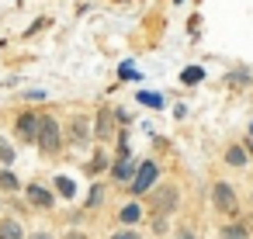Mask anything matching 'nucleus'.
Segmentation results:
<instances>
[{"instance_id": "4468645a", "label": "nucleus", "mask_w": 253, "mask_h": 239, "mask_svg": "<svg viewBox=\"0 0 253 239\" xmlns=\"http://www.w3.org/2000/svg\"><path fill=\"white\" fill-rule=\"evenodd\" d=\"M218 239H246V225L243 222H232V225H225L218 232Z\"/></svg>"}, {"instance_id": "dca6fc26", "label": "nucleus", "mask_w": 253, "mask_h": 239, "mask_svg": "<svg viewBox=\"0 0 253 239\" xmlns=\"http://www.w3.org/2000/svg\"><path fill=\"white\" fill-rule=\"evenodd\" d=\"M11 163H14V146L0 135V166H11Z\"/></svg>"}, {"instance_id": "9d476101", "label": "nucleus", "mask_w": 253, "mask_h": 239, "mask_svg": "<svg viewBox=\"0 0 253 239\" xmlns=\"http://www.w3.org/2000/svg\"><path fill=\"white\" fill-rule=\"evenodd\" d=\"M142 215H146V211H142V204H139V201H128V204L118 211V222H122V225H139V222H142Z\"/></svg>"}, {"instance_id": "7ed1b4c3", "label": "nucleus", "mask_w": 253, "mask_h": 239, "mask_svg": "<svg viewBox=\"0 0 253 239\" xmlns=\"http://www.w3.org/2000/svg\"><path fill=\"white\" fill-rule=\"evenodd\" d=\"M177 204H180V191L173 184H163V187H153L149 191V208L156 215H173Z\"/></svg>"}, {"instance_id": "a211bd4d", "label": "nucleus", "mask_w": 253, "mask_h": 239, "mask_svg": "<svg viewBox=\"0 0 253 239\" xmlns=\"http://www.w3.org/2000/svg\"><path fill=\"white\" fill-rule=\"evenodd\" d=\"M104 166H108V156H104V153H94V159L87 163V170H90V173H101Z\"/></svg>"}, {"instance_id": "4be33fe9", "label": "nucleus", "mask_w": 253, "mask_h": 239, "mask_svg": "<svg viewBox=\"0 0 253 239\" xmlns=\"http://www.w3.org/2000/svg\"><path fill=\"white\" fill-rule=\"evenodd\" d=\"M25 239H56V236L45 232V229H39V232H32V236H25Z\"/></svg>"}, {"instance_id": "aec40b11", "label": "nucleus", "mask_w": 253, "mask_h": 239, "mask_svg": "<svg viewBox=\"0 0 253 239\" xmlns=\"http://www.w3.org/2000/svg\"><path fill=\"white\" fill-rule=\"evenodd\" d=\"M201 77H205V73H201L198 66H191V70H184V77H180V80H184V83H198Z\"/></svg>"}, {"instance_id": "1a4fd4ad", "label": "nucleus", "mask_w": 253, "mask_h": 239, "mask_svg": "<svg viewBox=\"0 0 253 239\" xmlns=\"http://www.w3.org/2000/svg\"><path fill=\"white\" fill-rule=\"evenodd\" d=\"M132 173H135V159H132L128 153H122V156H118V163L111 166V177H115L118 184H128V180H132Z\"/></svg>"}, {"instance_id": "39448f33", "label": "nucleus", "mask_w": 253, "mask_h": 239, "mask_svg": "<svg viewBox=\"0 0 253 239\" xmlns=\"http://www.w3.org/2000/svg\"><path fill=\"white\" fill-rule=\"evenodd\" d=\"M14 132H18V139H21L25 146H35V135H39V115H35V111H25V115H18V121H14Z\"/></svg>"}, {"instance_id": "bb28decb", "label": "nucleus", "mask_w": 253, "mask_h": 239, "mask_svg": "<svg viewBox=\"0 0 253 239\" xmlns=\"http://www.w3.org/2000/svg\"><path fill=\"white\" fill-rule=\"evenodd\" d=\"M0 215H4V194H0Z\"/></svg>"}, {"instance_id": "a878e982", "label": "nucleus", "mask_w": 253, "mask_h": 239, "mask_svg": "<svg viewBox=\"0 0 253 239\" xmlns=\"http://www.w3.org/2000/svg\"><path fill=\"white\" fill-rule=\"evenodd\" d=\"M246 153H250V156H253V139H250V142H246Z\"/></svg>"}, {"instance_id": "6e6552de", "label": "nucleus", "mask_w": 253, "mask_h": 239, "mask_svg": "<svg viewBox=\"0 0 253 239\" xmlns=\"http://www.w3.org/2000/svg\"><path fill=\"white\" fill-rule=\"evenodd\" d=\"M66 135H70V142H77V146H87V142L94 139V125H90L87 118H73Z\"/></svg>"}, {"instance_id": "5701e85b", "label": "nucleus", "mask_w": 253, "mask_h": 239, "mask_svg": "<svg viewBox=\"0 0 253 239\" xmlns=\"http://www.w3.org/2000/svg\"><path fill=\"white\" fill-rule=\"evenodd\" d=\"M63 239H90V236H87V232H80V229H70Z\"/></svg>"}, {"instance_id": "0eeeda50", "label": "nucleus", "mask_w": 253, "mask_h": 239, "mask_svg": "<svg viewBox=\"0 0 253 239\" xmlns=\"http://www.w3.org/2000/svg\"><path fill=\"white\" fill-rule=\"evenodd\" d=\"M111 135H115V111H111V108H101L97 118H94V139L108 142Z\"/></svg>"}, {"instance_id": "6ab92c4d", "label": "nucleus", "mask_w": 253, "mask_h": 239, "mask_svg": "<svg viewBox=\"0 0 253 239\" xmlns=\"http://www.w3.org/2000/svg\"><path fill=\"white\" fill-rule=\"evenodd\" d=\"M108 239H142V236H139V232H135L132 225H125V229H118V232H111Z\"/></svg>"}, {"instance_id": "f03ea898", "label": "nucleus", "mask_w": 253, "mask_h": 239, "mask_svg": "<svg viewBox=\"0 0 253 239\" xmlns=\"http://www.w3.org/2000/svg\"><path fill=\"white\" fill-rule=\"evenodd\" d=\"M156 180H160V166H156L153 159H142V163L135 166L132 180H128V194H132V198H142V194H149V191L156 187Z\"/></svg>"}, {"instance_id": "393cba45", "label": "nucleus", "mask_w": 253, "mask_h": 239, "mask_svg": "<svg viewBox=\"0 0 253 239\" xmlns=\"http://www.w3.org/2000/svg\"><path fill=\"white\" fill-rule=\"evenodd\" d=\"M177 239H194V232L191 229H177Z\"/></svg>"}, {"instance_id": "9b49d317", "label": "nucleus", "mask_w": 253, "mask_h": 239, "mask_svg": "<svg viewBox=\"0 0 253 239\" xmlns=\"http://www.w3.org/2000/svg\"><path fill=\"white\" fill-rule=\"evenodd\" d=\"M0 239H25V225L18 218H0Z\"/></svg>"}, {"instance_id": "f8f14e48", "label": "nucleus", "mask_w": 253, "mask_h": 239, "mask_svg": "<svg viewBox=\"0 0 253 239\" xmlns=\"http://www.w3.org/2000/svg\"><path fill=\"white\" fill-rule=\"evenodd\" d=\"M21 191V180L14 177L11 166H0V194H18Z\"/></svg>"}, {"instance_id": "ddd939ff", "label": "nucleus", "mask_w": 253, "mask_h": 239, "mask_svg": "<svg viewBox=\"0 0 253 239\" xmlns=\"http://www.w3.org/2000/svg\"><path fill=\"white\" fill-rule=\"evenodd\" d=\"M225 163H229V166H246V163H250L246 146H229V149H225Z\"/></svg>"}, {"instance_id": "cd10ccee", "label": "nucleus", "mask_w": 253, "mask_h": 239, "mask_svg": "<svg viewBox=\"0 0 253 239\" xmlns=\"http://www.w3.org/2000/svg\"><path fill=\"white\" fill-rule=\"evenodd\" d=\"M250 135H253V125H250Z\"/></svg>"}, {"instance_id": "f3484780", "label": "nucleus", "mask_w": 253, "mask_h": 239, "mask_svg": "<svg viewBox=\"0 0 253 239\" xmlns=\"http://www.w3.org/2000/svg\"><path fill=\"white\" fill-rule=\"evenodd\" d=\"M101 204H104V184H94L87 194V208H101Z\"/></svg>"}, {"instance_id": "423d86ee", "label": "nucleus", "mask_w": 253, "mask_h": 239, "mask_svg": "<svg viewBox=\"0 0 253 239\" xmlns=\"http://www.w3.org/2000/svg\"><path fill=\"white\" fill-rule=\"evenodd\" d=\"M25 198H28L32 208H42V211H49V208L56 204V194H52L49 187H42V184H28V187H25Z\"/></svg>"}, {"instance_id": "2eb2a0df", "label": "nucleus", "mask_w": 253, "mask_h": 239, "mask_svg": "<svg viewBox=\"0 0 253 239\" xmlns=\"http://www.w3.org/2000/svg\"><path fill=\"white\" fill-rule=\"evenodd\" d=\"M56 194H59V198H73V194H77V184H73L70 177H56Z\"/></svg>"}, {"instance_id": "f257e3e1", "label": "nucleus", "mask_w": 253, "mask_h": 239, "mask_svg": "<svg viewBox=\"0 0 253 239\" xmlns=\"http://www.w3.org/2000/svg\"><path fill=\"white\" fill-rule=\"evenodd\" d=\"M35 146L42 156H56L63 149V125L52 118V115H39V135H35Z\"/></svg>"}, {"instance_id": "20e7f679", "label": "nucleus", "mask_w": 253, "mask_h": 239, "mask_svg": "<svg viewBox=\"0 0 253 239\" xmlns=\"http://www.w3.org/2000/svg\"><path fill=\"white\" fill-rule=\"evenodd\" d=\"M211 201L222 215H236L239 211V198H236V187L229 180H215L211 184Z\"/></svg>"}, {"instance_id": "412c9836", "label": "nucleus", "mask_w": 253, "mask_h": 239, "mask_svg": "<svg viewBox=\"0 0 253 239\" xmlns=\"http://www.w3.org/2000/svg\"><path fill=\"white\" fill-rule=\"evenodd\" d=\"M139 101L149 104V108H160V94H139Z\"/></svg>"}, {"instance_id": "b1692460", "label": "nucleus", "mask_w": 253, "mask_h": 239, "mask_svg": "<svg viewBox=\"0 0 253 239\" xmlns=\"http://www.w3.org/2000/svg\"><path fill=\"white\" fill-rule=\"evenodd\" d=\"M122 77H125V80H139V73H135L132 66H122Z\"/></svg>"}]
</instances>
